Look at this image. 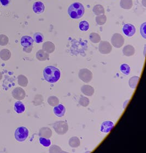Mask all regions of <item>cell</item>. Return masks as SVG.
<instances>
[{"mask_svg": "<svg viewBox=\"0 0 146 153\" xmlns=\"http://www.w3.org/2000/svg\"><path fill=\"white\" fill-rule=\"evenodd\" d=\"M43 76L45 79L48 83H56L60 78V71L56 67L49 66L44 69Z\"/></svg>", "mask_w": 146, "mask_h": 153, "instance_id": "obj_1", "label": "cell"}, {"mask_svg": "<svg viewBox=\"0 0 146 153\" xmlns=\"http://www.w3.org/2000/svg\"><path fill=\"white\" fill-rule=\"evenodd\" d=\"M84 7L80 2L72 3L68 8V14L72 19H80L84 15Z\"/></svg>", "mask_w": 146, "mask_h": 153, "instance_id": "obj_2", "label": "cell"}, {"mask_svg": "<svg viewBox=\"0 0 146 153\" xmlns=\"http://www.w3.org/2000/svg\"><path fill=\"white\" fill-rule=\"evenodd\" d=\"M53 128L56 133L59 135L66 134L69 130V125L64 121H56L53 125Z\"/></svg>", "mask_w": 146, "mask_h": 153, "instance_id": "obj_3", "label": "cell"}, {"mask_svg": "<svg viewBox=\"0 0 146 153\" xmlns=\"http://www.w3.org/2000/svg\"><path fill=\"white\" fill-rule=\"evenodd\" d=\"M29 136V131L27 128L21 126L17 128L15 131V138L19 142H23Z\"/></svg>", "mask_w": 146, "mask_h": 153, "instance_id": "obj_4", "label": "cell"}, {"mask_svg": "<svg viewBox=\"0 0 146 153\" xmlns=\"http://www.w3.org/2000/svg\"><path fill=\"white\" fill-rule=\"evenodd\" d=\"M92 72L87 68H83L80 70L78 76L80 79L84 83H88L91 82L92 79Z\"/></svg>", "mask_w": 146, "mask_h": 153, "instance_id": "obj_5", "label": "cell"}, {"mask_svg": "<svg viewBox=\"0 0 146 153\" xmlns=\"http://www.w3.org/2000/svg\"><path fill=\"white\" fill-rule=\"evenodd\" d=\"M124 37L120 33H115L112 37V45L115 48H121L124 45Z\"/></svg>", "mask_w": 146, "mask_h": 153, "instance_id": "obj_6", "label": "cell"}, {"mask_svg": "<svg viewBox=\"0 0 146 153\" xmlns=\"http://www.w3.org/2000/svg\"><path fill=\"white\" fill-rule=\"evenodd\" d=\"M98 50L102 54H108L112 51V47L108 42L102 41L98 45Z\"/></svg>", "mask_w": 146, "mask_h": 153, "instance_id": "obj_7", "label": "cell"}, {"mask_svg": "<svg viewBox=\"0 0 146 153\" xmlns=\"http://www.w3.org/2000/svg\"><path fill=\"white\" fill-rule=\"evenodd\" d=\"M123 32L127 37H132L136 32V29L133 24H126L123 27Z\"/></svg>", "mask_w": 146, "mask_h": 153, "instance_id": "obj_8", "label": "cell"}, {"mask_svg": "<svg viewBox=\"0 0 146 153\" xmlns=\"http://www.w3.org/2000/svg\"><path fill=\"white\" fill-rule=\"evenodd\" d=\"M21 45L24 48L32 47L34 44L33 38L29 36H24L21 38Z\"/></svg>", "mask_w": 146, "mask_h": 153, "instance_id": "obj_9", "label": "cell"}, {"mask_svg": "<svg viewBox=\"0 0 146 153\" xmlns=\"http://www.w3.org/2000/svg\"><path fill=\"white\" fill-rule=\"evenodd\" d=\"M114 127V123L111 121L107 120L103 122L101 126L100 130L104 133H108Z\"/></svg>", "mask_w": 146, "mask_h": 153, "instance_id": "obj_10", "label": "cell"}, {"mask_svg": "<svg viewBox=\"0 0 146 153\" xmlns=\"http://www.w3.org/2000/svg\"><path fill=\"white\" fill-rule=\"evenodd\" d=\"M53 111L55 115L57 117H63L65 114L66 108L64 105L60 104L54 107Z\"/></svg>", "mask_w": 146, "mask_h": 153, "instance_id": "obj_11", "label": "cell"}, {"mask_svg": "<svg viewBox=\"0 0 146 153\" xmlns=\"http://www.w3.org/2000/svg\"><path fill=\"white\" fill-rule=\"evenodd\" d=\"M12 94L14 97L18 100H22L24 99L25 96V91L20 88H16L13 90Z\"/></svg>", "mask_w": 146, "mask_h": 153, "instance_id": "obj_12", "label": "cell"}, {"mask_svg": "<svg viewBox=\"0 0 146 153\" xmlns=\"http://www.w3.org/2000/svg\"><path fill=\"white\" fill-rule=\"evenodd\" d=\"M45 7L42 2H36L33 5V10L36 14H41L45 11Z\"/></svg>", "mask_w": 146, "mask_h": 153, "instance_id": "obj_13", "label": "cell"}, {"mask_svg": "<svg viewBox=\"0 0 146 153\" xmlns=\"http://www.w3.org/2000/svg\"><path fill=\"white\" fill-rule=\"evenodd\" d=\"M55 49V45L51 42H46L43 45V50L48 53V54H51L53 53Z\"/></svg>", "mask_w": 146, "mask_h": 153, "instance_id": "obj_14", "label": "cell"}, {"mask_svg": "<svg viewBox=\"0 0 146 153\" xmlns=\"http://www.w3.org/2000/svg\"><path fill=\"white\" fill-rule=\"evenodd\" d=\"M82 93L86 96H92L94 94V89L89 85H84L81 88Z\"/></svg>", "mask_w": 146, "mask_h": 153, "instance_id": "obj_15", "label": "cell"}, {"mask_svg": "<svg viewBox=\"0 0 146 153\" xmlns=\"http://www.w3.org/2000/svg\"><path fill=\"white\" fill-rule=\"evenodd\" d=\"M39 136L40 137L50 138L52 136V131L50 128L47 127L41 128L39 132Z\"/></svg>", "mask_w": 146, "mask_h": 153, "instance_id": "obj_16", "label": "cell"}, {"mask_svg": "<svg viewBox=\"0 0 146 153\" xmlns=\"http://www.w3.org/2000/svg\"><path fill=\"white\" fill-rule=\"evenodd\" d=\"M135 53V48L131 45H127L123 49V53L125 56H131L134 55Z\"/></svg>", "mask_w": 146, "mask_h": 153, "instance_id": "obj_17", "label": "cell"}, {"mask_svg": "<svg viewBox=\"0 0 146 153\" xmlns=\"http://www.w3.org/2000/svg\"><path fill=\"white\" fill-rule=\"evenodd\" d=\"M36 57L38 60L43 61L49 60V55L44 50H39V51H37L36 54Z\"/></svg>", "mask_w": 146, "mask_h": 153, "instance_id": "obj_18", "label": "cell"}, {"mask_svg": "<svg viewBox=\"0 0 146 153\" xmlns=\"http://www.w3.org/2000/svg\"><path fill=\"white\" fill-rule=\"evenodd\" d=\"M133 3L132 0H121L120 6L124 10H130L133 7Z\"/></svg>", "mask_w": 146, "mask_h": 153, "instance_id": "obj_19", "label": "cell"}, {"mask_svg": "<svg viewBox=\"0 0 146 153\" xmlns=\"http://www.w3.org/2000/svg\"><path fill=\"white\" fill-rule=\"evenodd\" d=\"M14 110L17 113L20 114L25 111V107L23 103L20 101H18L16 102L14 105Z\"/></svg>", "mask_w": 146, "mask_h": 153, "instance_id": "obj_20", "label": "cell"}, {"mask_svg": "<svg viewBox=\"0 0 146 153\" xmlns=\"http://www.w3.org/2000/svg\"><path fill=\"white\" fill-rule=\"evenodd\" d=\"M92 11L96 16H99L105 14V10L104 7L100 4H96L93 7Z\"/></svg>", "mask_w": 146, "mask_h": 153, "instance_id": "obj_21", "label": "cell"}, {"mask_svg": "<svg viewBox=\"0 0 146 153\" xmlns=\"http://www.w3.org/2000/svg\"><path fill=\"white\" fill-rule=\"evenodd\" d=\"M140 80V77L138 76H132L129 81V85L131 88L135 89Z\"/></svg>", "mask_w": 146, "mask_h": 153, "instance_id": "obj_22", "label": "cell"}, {"mask_svg": "<svg viewBox=\"0 0 146 153\" xmlns=\"http://www.w3.org/2000/svg\"><path fill=\"white\" fill-rule=\"evenodd\" d=\"M69 144L70 146L72 148H77L80 146V139L77 137H71L69 140Z\"/></svg>", "mask_w": 146, "mask_h": 153, "instance_id": "obj_23", "label": "cell"}, {"mask_svg": "<svg viewBox=\"0 0 146 153\" xmlns=\"http://www.w3.org/2000/svg\"><path fill=\"white\" fill-rule=\"evenodd\" d=\"M89 39L90 41L93 43H98V42L101 41V37L98 33L95 32H92L90 34Z\"/></svg>", "mask_w": 146, "mask_h": 153, "instance_id": "obj_24", "label": "cell"}, {"mask_svg": "<svg viewBox=\"0 0 146 153\" xmlns=\"http://www.w3.org/2000/svg\"><path fill=\"white\" fill-rule=\"evenodd\" d=\"M48 103L49 105L53 107H55L59 103V100L57 98V97L54 96H51L49 97L48 99Z\"/></svg>", "mask_w": 146, "mask_h": 153, "instance_id": "obj_25", "label": "cell"}, {"mask_svg": "<svg viewBox=\"0 0 146 153\" xmlns=\"http://www.w3.org/2000/svg\"><path fill=\"white\" fill-rule=\"evenodd\" d=\"M95 20L96 22L98 25H103L106 22L107 18L104 14H101V15H99V16H96Z\"/></svg>", "mask_w": 146, "mask_h": 153, "instance_id": "obj_26", "label": "cell"}, {"mask_svg": "<svg viewBox=\"0 0 146 153\" xmlns=\"http://www.w3.org/2000/svg\"><path fill=\"white\" fill-rule=\"evenodd\" d=\"M120 70L121 72L126 76H128L131 71L130 66L127 64H122L120 67Z\"/></svg>", "mask_w": 146, "mask_h": 153, "instance_id": "obj_27", "label": "cell"}, {"mask_svg": "<svg viewBox=\"0 0 146 153\" xmlns=\"http://www.w3.org/2000/svg\"><path fill=\"white\" fill-rule=\"evenodd\" d=\"M34 41L37 43H41L44 41V36L40 32L35 33L34 35Z\"/></svg>", "mask_w": 146, "mask_h": 153, "instance_id": "obj_28", "label": "cell"}, {"mask_svg": "<svg viewBox=\"0 0 146 153\" xmlns=\"http://www.w3.org/2000/svg\"><path fill=\"white\" fill-rule=\"evenodd\" d=\"M78 103H79L80 105H82L84 107H86L89 105V103H90V101H89L88 98L82 96V97L80 99Z\"/></svg>", "mask_w": 146, "mask_h": 153, "instance_id": "obj_29", "label": "cell"}, {"mask_svg": "<svg viewBox=\"0 0 146 153\" xmlns=\"http://www.w3.org/2000/svg\"><path fill=\"white\" fill-rule=\"evenodd\" d=\"M39 143L41 144L43 146L45 147H49L51 146V141L49 138H47L45 137H40L39 139Z\"/></svg>", "mask_w": 146, "mask_h": 153, "instance_id": "obj_30", "label": "cell"}, {"mask_svg": "<svg viewBox=\"0 0 146 153\" xmlns=\"http://www.w3.org/2000/svg\"><path fill=\"white\" fill-rule=\"evenodd\" d=\"M49 152L50 153H64L62 149H61V148L56 145H52L51 146Z\"/></svg>", "mask_w": 146, "mask_h": 153, "instance_id": "obj_31", "label": "cell"}, {"mask_svg": "<svg viewBox=\"0 0 146 153\" xmlns=\"http://www.w3.org/2000/svg\"><path fill=\"white\" fill-rule=\"evenodd\" d=\"M79 28L81 31H86L89 29V24L86 21H82L79 24Z\"/></svg>", "mask_w": 146, "mask_h": 153, "instance_id": "obj_32", "label": "cell"}, {"mask_svg": "<svg viewBox=\"0 0 146 153\" xmlns=\"http://www.w3.org/2000/svg\"><path fill=\"white\" fill-rule=\"evenodd\" d=\"M28 79L25 76H19V84L22 86H26L28 84Z\"/></svg>", "mask_w": 146, "mask_h": 153, "instance_id": "obj_33", "label": "cell"}, {"mask_svg": "<svg viewBox=\"0 0 146 153\" xmlns=\"http://www.w3.org/2000/svg\"><path fill=\"white\" fill-rule=\"evenodd\" d=\"M140 33L141 35L145 39L146 38V22H144L141 26L140 28Z\"/></svg>", "mask_w": 146, "mask_h": 153, "instance_id": "obj_34", "label": "cell"}, {"mask_svg": "<svg viewBox=\"0 0 146 153\" xmlns=\"http://www.w3.org/2000/svg\"><path fill=\"white\" fill-rule=\"evenodd\" d=\"M0 2L2 3L3 6H7L10 2V0H0Z\"/></svg>", "mask_w": 146, "mask_h": 153, "instance_id": "obj_35", "label": "cell"}]
</instances>
